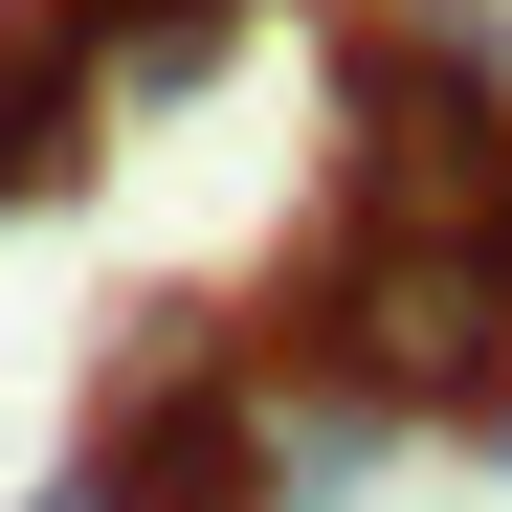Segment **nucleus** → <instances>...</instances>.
I'll return each instance as SVG.
<instances>
[{
    "mask_svg": "<svg viewBox=\"0 0 512 512\" xmlns=\"http://www.w3.org/2000/svg\"><path fill=\"white\" fill-rule=\"evenodd\" d=\"M90 468L112 512H268V334H201V312H134V357L90 379Z\"/></svg>",
    "mask_w": 512,
    "mask_h": 512,
    "instance_id": "nucleus-1",
    "label": "nucleus"
},
{
    "mask_svg": "<svg viewBox=\"0 0 512 512\" xmlns=\"http://www.w3.org/2000/svg\"><path fill=\"white\" fill-rule=\"evenodd\" d=\"M90 45H67V0H0V201H67L90 179Z\"/></svg>",
    "mask_w": 512,
    "mask_h": 512,
    "instance_id": "nucleus-2",
    "label": "nucleus"
},
{
    "mask_svg": "<svg viewBox=\"0 0 512 512\" xmlns=\"http://www.w3.org/2000/svg\"><path fill=\"white\" fill-rule=\"evenodd\" d=\"M245 0H67V45H90V90H201Z\"/></svg>",
    "mask_w": 512,
    "mask_h": 512,
    "instance_id": "nucleus-3",
    "label": "nucleus"
},
{
    "mask_svg": "<svg viewBox=\"0 0 512 512\" xmlns=\"http://www.w3.org/2000/svg\"><path fill=\"white\" fill-rule=\"evenodd\" d=\"M490 468H512V401H490Z\"/></svg>",
    "mask_w": 512,
    "mask_h": 512,
    "instance_id": "nucleus-5",
    "label": "nucleus"
},
{
    "mask_svg": "<svg viewBox=\"0 0 512 512\" xmlns=\"http://www.w3.org/2000/svg\"><path fill=\"white\" fill-rule=\"evenodd\" d=\"M23 512H112V490H90V468H45V490H23Z\"/></svg>",
    "mask_w": 512,
    "mask_h": 512,
    "instance_id": "nucleus-4",
    "label": "nucleus"
}]
</instances>
